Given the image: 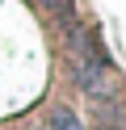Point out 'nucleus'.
<instances>
[{"mask_svg": "<svg viewBox=\"0 0 126 130\" xmlns=\"http://www.w3.org/2000/svg\"><path fill=\"white\" fill-rule=\"evenodd\" d=\"M38 4H42V9H46V13H50V17H55L63 29L76 21V0H38Z\"/></svg>", "mask_w": 126, "mask_h": 130, "instance_id": "f257e3e1", "label": "nucleus"}, {"mask_svg": "<svg viewBox=\"0 0 126 130\" xmlns=\"http://www.w3.org/2000/svg\"><path fill=\"white\" fill-rule=\"evenodd\" d=\"M46 130H84V122L76 118L72 109H63V105H59V109H50V118H46Z\"/></svg>", "mask_w": 126, "mask_h": 130, "instance_id": "f03ea898", "label": "nucleus"}, {"mask_svg": "<svg viewBox=\"0 0 126 130\" xmlns=\"http://www.w3.org/2000/svg\"><path fill=\"white\" fill-rule=\"evenodd\" d=\"M97 130H126V126H97Z\"/></svg>", "mask_w": 126, "mask_h": 130, "instance_id": "7ed1b4c3", "label": "nucleus"}]
</instances>
